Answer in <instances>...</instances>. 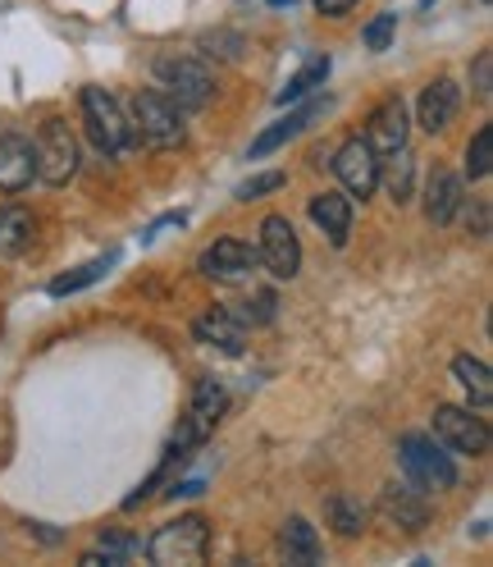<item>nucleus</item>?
<instances>
[{
    "label": "nucleus",
    "mask_w": 493,
    "mask_h": 567,
    "mask_svg": "<svg viewBox=\"0 0 493 567\" xmlns=\"http://www.w3.org/2000/svg\"><path fill=\"white\" fill-rule=\"evenodd\" d=\"M352 6H357V0H315V10H321V14H329V19H343Z\"/></svg>",
    "instance_id": "obj_31"
},
{
    "label": "nucleus",
    "mask_w": 493,
    "mask_h": 567,
    "mask_svg": "<svg viewBox=\"0 0 493 567\" xmlns=\"http://www.w3.org/2000/svg\"><path fill=\"white\" fill-rule=\"evenodd\" d=\"M311 220L329 234L334 247H343L347 234H352V202L343 193H315L311 197Z\"/></svg>",
    "instance_id": "obj_17"
},
{
    "label": "nucleus",
    "mask_w": 493,
    "mask_h": 567,
    "mask_svg": "<svg viewBox=\"0 0 493 567\" xmlns=\"http://www.w3.org/2000/svg\"><path fill=\"white\" fill-rule=\"evenodd\" d=\"M284 188V174L279 169H270V174H256V179H246L242 188H238V197L242 202H256V197H265V193H279Z\"/></svg>",
    "instance_id": "obj_28"
},
{
    "label": "nucleus",
    "mask_w": 493,
    "mask_h": 567,
    "mask_svg": "<svg viewBox=\"0 0 493 567\" xmlns=\"http://www.w3.org/2000/svg\"><path fill=\"white\" fill-rule=\"evenodd\" d=\"M246 326L238 311H229V307H210L206 316H197V326H192V334L201 339V343H210V348H220V352H242L246 348Z\"/></svg>",
    "instance_id": "obj_12"
},
{
    "label": "nucleus",
    "mask_w": 493,
    "mask_h": 567,
    "mask_svg": "<svg viewBox=\"0 0 493 567\" xmlns=\"http://www.w3.org/2000/svg\"><path fill=\"white\" fill-rule=\"evenodd\" d=\"M206 545H210V526H206V517H179V522H169V526H160L156 536H151V545H147V554H151V563H160V567H192V563H201L206 558Z\"/></svg>",
    "instance_id": "obj_5"
},
{
    "label": "nucleus",
    "mask_w": 493,
    "mask_h": 567,
    "mask_svg": "<svg viewBox=\"0 0 493 567\" xmlns=\"http://www.w3.org/2000/svg\"><path fill=\"white\" fill-rule=\"evenodd\" d=\"M38 174V161H32V142L19 133L0 137V193H23Z\"/></svg>",
    "instance_id": "obj_14"
},
{
    "label": "nucleus",
    "mask_w": 493,
    "mask_h": 567,
    "mask_svg": "<svg viewBox=\"0 0 493 567\" xmlns=\"http://www.w3.org/2000/svg\"><path fill=\"white\" fill-rule=\"evenodd\" d=\"M279 549L289 554V563H302V567L321 563V536H315V526L306 517H289L284 522V530H279Z\"/></svg>",
    "instance_id": "obj_19"
},
{
    "label": "nucleus",
    "mask_w": 493,
    "mask_h": 567,
    "mask_svg": "<svg viewBox=\"0 0 493 567\" xmlns=\"http://www.w3.org/2000/svg\"><path fill=\"white\" fill-rule=\"evenodd\" d=\"M489 169H493V128H480L466 147V174L471 179H489Z\"/></svg>",
    "instance_id": "obj_26"
},
{
    "label": "nucleus",
    "mask_w": 493,
    "mask_h": 567,
    "mask_svg": "<svg viewBox=\"0 0 493 567\" xmlns=\"http://www.w3.org/2000/svg\"><path fill=\"white\" fill-rule=\"evenodd\" d=\"M261 266L274 275V279H293L302 270V243L293 234V225L284 216H265L261 220V247H256Z\"/></svg>",
    "instance_id": "obj_8"
},
{
    "label": "nucleus",
    "mask_w": 493,
    "mask_h": 567,
    "mask_svg": "<svg viewBox=\"0 0 493 567\" xmlns=\"http://www.w3.org/2000/svg\"><path fill=\"white\" fill-rule=\"evenodd\" d=\"M83 124H87V137L96 142L105 156H119V152H128L137 142L128 115L119 111V101L105 87H83Z\"/></svg>",
    "instance_id": "obj_2"
},
{
    "label": "nucleus",
    "mask_w": 493,
    "mask_h": 567,
    "mask_svg": "<svg viewBox=\"0 0 493 567\" xmlns=\"http://www.w3.org/2000/svg\"><path fill=\"white\" fill-rule=\"evenodd\" d=\"M379 513L389 517L402 530H426L430 522V504H426V489H411V485H384L379 494Z\"/></svg>",
    "instance_id": "obj_13"
},
{
    "label": "nucleus",
    "mask_w": 493,
    "mask_h": 567,
    "mask_svg": "<svg viewBox=\"0 0 493 567\" xmlns=\"http://www.w3.org/2000/svg\"><path fill=\"white\" fill-rule=\"evenodd\" d=\"M274 6H293V0H274Z\"/></svg>",
    "instance_id": "obj_33"
},
{
    "label": "nucleus",
    "mask_w": 493,
    "mask_h": 567,
    "mask_svg": "<svg viewBox=\"0 0 493 567\" xmlns=\"http://www.w3.org/2000/svg\"><path fill=\"white\" fill-rule=\"evenodd\" d=\"M325 111V101H311V105H302V111H293L289 120H279L274 128H265L256 142H252V161H261V156H270V152H279V147H284V142L289 137H297L315 115H321Z\"/></svg>",
    "instance_id": "obj_18"
},
{
    "label": "nucleus",
    "mask_w": 493,
    "mask_h": 567,
    "mask_svg": "<svg viewBox=\"0 0 493 567\" xmlns=\"http://www.w3.org/2000/svg\"><path fill=\"white\" fill-rule=\"evenodd\" d=\"M133 133H137V137H147L151 147H160V152L183 147V137H188L179 105H174L165 92H156V87L133 96Z\"/></svg>",
    "instance_id": "obj_3"
},
{
    "label": "nucleus",
    "mask_w": 493,
    "mask_h": 567,
    "mask_svg": "<svg viewBox=\"0 0 493 567\" xmlns=\"http://www.w3.org/2000/svg\"><path fill=\"white\" fill-rule=\"evenodd\" d=\"M111 266H115V257H101V261H87V266H78L74 275H60V279L51 284V298H69V293L87 289V284L105 279V270H111Z\"/></svg>",
    "instance_id": "obj_25"
},
{
    "label": "nucleus",
    "mask_w": 493,
    "mask_h": 567,
    "mask_svg": "<svg viewBox=\"0 0 493 567\" xmlns=\"http://www.w3.org/2000/svg\"><path fill=\"white\" fill-rule=\"evenodd\" d=\"M274 307H279V302H274V293H256L252 302H242V311H238V316H242L246 326H270V321H274Z\"/></svg>",
    "instance_id": "obj_27"
},
{
    "label": "nucleus",
    "mask_w": 493,
    "mask_h": 567,
    "mask_svg": "<svg viewBox=\"0 0 493 567\" xmlns=\"http://www.w3.org/2000/svg\"><path fill=\"white\" fill-rule=\"evenodd\" d=\"M334 174L352 197H370L379 188V156L370 152L366 137H352L334 152Z\"/></svg>",
    "instance_id": "obj_9"
},
{
    "label": "nucleus",
    "mask_w": 493,
    "mask_h": 567,
    "mask_svg": "<svg viewBox=\"0 0 493 567\" xmlns=\"http://www.w3.org/2000/svg\"><path fill=\"white\" fill-rule=\"evenodd\" d=\"M32 161H38V179L60 188L78 174V142L69 133L64 120H46L38 128V142H32Z\"/></svg>",
    "instance_id": "obj_6"
},
{
    "label": "nucleus",
    "mask_w": 493,
    "mask_h": 567,
    "mask_svg": "<svg viewBox=\"0 0 493 567\" xmlns=\"http://www.w3.org/2000/svg\"><path fill=\"white\" fill-rule=\"evenodd\" d=\"M484 6H489V0H484Z\"/></svg>",
    "instance_id": "obj_34"
},
{
    "label": "nucleus",
    "mask_w": 493,
    "mask_h": 567,
    "mask_svg": "<svg viewBox=\"0 0 493 567\" xmlns=\"http://www.w3.org/2000/svg\"><path fill=\"white\" fill-rule=\"evenodd\" d=\"M366 142H370L375 156H389V152L407 147V105H402V96H389V101L375 105L370 120H366Z\"/></svg>",
    "instance_id": "obj_11"
},
{
    "label": "nucleus",
    "mask_w": 493,
    "mask_h": 567,
    "mask_svg": "<svg viewBox=\"0 0 493 567\" xmlns=\"http://www.w3.org/2000/svg\"><path fill=\"white\" fill-rule=\"evenodd\" d=\"M325 517H329V526L338 530V536H361L370 513L361 508V499H347V494H329V499H325Z\"/></svg>",
    "instance_id": "obj_23"
},
{
    "label": "nucleus",
    "mask_w": 493,
    "mask_h": 567,
    "mask_svg": "<svg viewBox=\"0 0 493 567\" xmlns=\"http://www.w3.org/2000/svg\"><path fill=\"white\" fill-rule=\"evenodd\" d=\"M156 83L165 87V96L179 105V111H201L216 96V74L197 60V55H179V51H165L156 55Z\"/></svg>",
    "instance_id": "obj_1"
},
{
    "label": "nucleus",
    "mask_w": 493,
    "mask_h": 567,
    "mask_svg": "<svg viewBox=\"0 0 493 567\" xmlns=\"http://www.w3.org/2000/svg\"><path fill=\"white\" fill-rule=\"evenodd\" d=\"M466 206V188H462V174H448V169H434L430 184H426V216L434 225H452L457 210Z\"/></svg>",
    "instance_id": "obj_15"
},
{
    "label": "nucleus",
    "mask_w": 493,
    "mask_h": 567,
    "mask_svg": "<svg viewBox=\"0 0 493 567\" xmlns=\"http://www.w3.org/2000/svg\"><path fill=\"white\" fill-rule=\"evenodd\" d=\"M379 179H384V188H389L394 202H411V193H416V156L407 147L389 152V161H379Z\"/></svg>",
    "instance_id": "obj_21"
},
{
    "label": "nucleus",
    "mask_w": 493,
    "mask_h": 567,
    "mask_svg": "<svg viewBox=\"0 0 493 567\" xmlns=\"http://www.w3.org/2000/svg\"><path fill=\"white\" fill-rule=\"evenodd\" d=\"M457 105H462V87H457L452 79H434L426 92H420V128L443 133L457 115Z\"/></svg>",
    "instance_id": "obj_16"
},
{
    "label": "nucleus",
    "mask_w": 493,
    "mask_h": 567,
    "mask_svg": "<svg viewBox=\"0 0 493 567\" xmlns=\"http://www.w3.org/2000/svg\"><path fill=\"white\" fill-rule=\"evenodd\" d=\"M489 92H493V55L480 51V55H475V96L489 101Z\"/></svg>",
    "instance_id": "obj_30"
},
{
    "label": "nucleus",
    "mask_w": 493,
    "mask_h": 567,
    "mask_svg": "<svg viewBox=\"0 0 493 567\" xmlns=\"http://www.w3.org/2000/svg\"><path fill=\"white\" fill-rule=\"evenodd\" d=\"M434 440L452 453L484 457L489 453V425H484V416H471V408H439L434 412Z\"/></svg>",
    "instance_id": "obj_7"
},
{
    "label": "nucleus",
    "mask_w": 493,
    "mask_h": 567,
    "mask_svg": "<svg viewBox=\"0 0 493 567\" xmlns=\"http://www.w3.org/2000/svg\"><path fill=\"white\" fill-rule=\"evenodd\" d=\"M256 247L252 243H242V238H216V243H210L206 247V252H201V275L206 279H220V284H238V279H246V275H252L256 270Z\"/></svg>",
    "instance_id": "obj_10"
},
{
    "label": "nucleus",
    "mask_w": 493,
    "mask_h": 567,
    "mask_svg": "<svg viewBox=\"0 0 493 567\" xmlns=\"http://www.w3.org/2000/svg\"><path fill=\"white\" fill-rule=\"evenodd\" d=\"M32 234H38V225H32V216H28L23 206H0V257L28 252Z\"/></svg>",
    "instance_id": "obj_20"
},
{
    "label": "nucleus",
    "mask_w": 493,
    "mask_h": 567,
    "mask_svg": "<svg viewBox=\"0 0 493 567\" xmlns=\"http://www.w3.org/2000/svg\"><path fill=\"white\" fill-rule=\"evenodd\" d=\"M398 457H402V472L411 476L416 489H452L457 485V467L452 457L443 453V444H434L430 435H402L398 440Z\"/></svg>",
    "instance_id": "obj_4"
},
{
    "label": "nucleus",
    "mask_w": 493,
    "mask_h": 567,
    "mask_svg": "<svg viewBox=\"0 0 493 567\" xmlns=\"http://www.w3.org/2000/svg\"><path fill=\"white\" fill-rule=\"evenodd\" d=\"M394 28H398V14H379V19L366 28V47H370V51H389Z\"/></svg>",
    "instance_id": "obj_29"
},
{
    "label": "nucleus",
    "mask_w": 493,
    "mask_h": 567,
    "mask_svg": "<svg viewBox=\"0 0 493 567\" xmlns=\"http://www.w3.org/2000/svg\"><path fill=\"white\" fill-rule=\"evenodd\" d=\"M452 375L462 380V389H466V399H471V408H489L493 403V375H489V367L480 362V358H452Z\"/></svg>",
    "instance_id": "obj_22"
},
{
    "label": "nucleus",
    "mask_w": 493,
    "mask_h": 567,
    "mask_svg": "<svg viewBox=\"0 0 493 567\" xmlns=\"http://www.w3.org/2000/svg\"><path fill=\"white\" fill-rule=\"evenodd\" d=\"M475 229H480V238H489V202L475 206Z\"/></svg>",
    "instance_id": "obj_32"
},
{
    "label": "nucleus",
    "mask_w": 493,
    "mask_h": 567,
    "mask_svg": "<svg viewBox=\"0 0 493 567\" xmlns=\"http://www.w3.org/2000/svg\"><path fill=\"white\" fill-rule=\"evenodd\" d=\"M325 79H329V55H315V60H311V64L302 69V74H293V79H289V87L279 92L274 101H279V105H289V101H302V96H306V92H311L315 83H325Z\"/></svg>",
    "instance_id": "obj_24"
}]
</instances>
